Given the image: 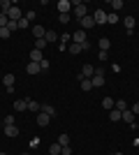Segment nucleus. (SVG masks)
Wrapping results in <instances>:
<instances>
[{"label": "nucleus", "mask_w": 139, "mask_h": 155, "mask_svg": "<svg viewBox=\"0 0 139 155\" xmlns=\"http://www.w3.org/2000/svg\"><path fill=\"white\" fill-rule=\"evenodd\" d=\"M130 111H132L134 116H139V102H134V104H132V107H130Z\"/></svg>", "instance_id": "nucleus-39"}, {"label": "nucleus", "mask_w": 139, "mask_h": 155, "mask_svg": "<svg viewBox=\"0 0 139 155\" xmlns=\"http://www.w3.org/2000/svg\"><path fill=\"white\" fill-rule=\"evenodd\" d=\"M114 155H123V153H114Z\"/></svg>", "instance_id": "nucleus-44"}, {"label": "nucleus", "mask_w": 139, "mask_h": 155, "mask_svg": "<svg viewBox=\"0 0 139 155\" xmlns=\"http://www.w3.org/2000/svg\"><path fill=\"white\" fill-rule=\"evenodd\" d=\"M134 118H137V116H134L132 111H130V109H125V111H123V116H121V120H125V123H130V125H132V123H134Z\"/></svg>", "instance_id": "nucleus-12"}, {"label": "nucleus", "mask_w": 139, "mask_h": 155, "mask_svg": "<svg viewBox=\"0 0 139 155\" xmlns=\"http://www.w3.org/2000/svg\"><path fill=\"white\" fill-rule=\"evenodd\" d=\"M109 7H111V12L118 14L121 9H123V0H111V2H109Z\"/></svg>", "instance_id": "nucleus-18"}, {"label": "nucleus", "mask_w": 139, "mask_h": 155, "mask_svg": "<svg viewBox=\"0 0 139 155\" xmlns=\"http://www.w3.org/2000/svg\"><path fill=\"white\" fill-rule=\"evenodd\" d=\"M91 84H93V88H102V86L107 84V79H104V74H102V70H95V77L91 79Z\"/></svg>", "instance_id": "nucleus-1"}, {"label": "nucleus", "mask_w": 139, "mask_h": 155, "mask_svg": "<svg viewBox=\"0 0 139 155\" xmlns=\"http://www.w3.org/2000/svg\"><path fill=\"white\" fill-rule=\"evenodd\" d=\"M44 39H46V44H53V42H58V35H56L53 30H46Z\"/></svg>", "instance_id": "nucleus-17"}, {"label": "nucleus", "mask_w": 139, "mask_h": 155, "mask_svg": "<svg viewBox=\"0 0 139 155\" xmlns=\"http://www.w3.org/2000/svg\"><path fill=\"white\" fill-rule=\"evenodd\" d=\"M7 23H9V19H7V14H2V12H0V28H5Z\"/></svg>", "instance_id": "nucleus-35"}, {"label": "nucleus", "mask_w": 139, "mask_h": 155, "mask_svg": "<svg viewBox=\"0 0 139 155\" xmlns=\"http://www.w3.org/2000/svg\"><path fill=\"white\" fill-rule=\"evenodd\" d=\"M23 16H26L28 21H35V12H33V9H30V12H26V14H23Z\"/></svg>", "instance_id": "nucleus-41"}, {"label": "nucleus", "mask_w": 139, "mask_h": 155, "mask_svg": "<svg viewBox=\"0 0 139 155\" xmlns=\"http://www.w3.org/2000/svg\"><path fill=\"white\" fill-rule=\"evenodd\" d=\"M121 116H123V114H121V111H116V109H111V111H109V120H111V123H118V120H121Z\"/></svg>", "instance_id": "nucleus-23"}, {"label": "nucleus", "mask_w": 139, "mask_h": 155, "mask_svg": "<svg viewBox=\"0 0 139 155\" xmlns=\"http://www.w3.org/2000/svg\"><path fill=\"white\" fill-rule=\"evenodd\" d=\"M93 19H95V26H104L107 23V12L104 9H95V12H93Z\"/></svg>", "instance_id": "nucleus-3"}, {"label": "nucleus", "mask_w": 139, "mask_h": 155, "mask_svg": "<svg viewBox=\"0 0 139 155\" xmlns=\"http://www.w3.org/2000/svg\"><path fill=\"white\" fill-rule=\"evenodd\" d=\"M123 23H125V30H134V23H137V21H134V16H125Z\"/></svg>", "instance_id": "nucleus-25"}, {"label": "nucleus", "mask_w": 139, "mask_h": 155, "mask_svg": "<svg viewBox=\"0 0 139 155\" xmlns=\"http://www.w3.org/2000/svg\"><path fill=\"white\" fill-rule=\"evenodd\" d=\"M40 111H44V114H46V116H56V109H53V107H51V104H42V109Z\"/></svg>", "instance_id": "nucleus-24"}, {"label": "nucleus", "mask_w": 139, "mask_h": 155, "mask_svg": "<svg viewBox=\"0 0 139 155\" xmlns=\"http://www.w3.org/2000/svg\"><path fill=\"white\" fill-rule=\"evenodd\" d=\"M98 46H100V51H109V46H111V42H109L107 37H102V39L98 42Z\"/></svg>", "instance_id": "nucleus-22"}, {"label": "nucleus", "mask_w": 139, "mask_h": 155, "mask_svg": "<svg viewBox=\"0 0 139 155\" xmlns=\"http://www.w3.org/2000/svg\"><path fill=\"white\" fill-rule=\"evenodd\" d=\"M72 39H74V44H84V42H88V37H86V30H74V35H72Z\"/></svg>", "instance_id": "nucleus-5"}, {"label": "nucleus", "mask_w": 139, "mask_h": 155, "mask_svg": "<svg viewBox=\"0 0 139 155\" xmlns=\"http://www.w3.org/2000/svg\"><path fill=\"white\" fill-rule=\"evenodd\" d=\"M33 35H35V39H42V37L46 35V30H44L42 26H33Z\"/></svg>", "instance_id": "nucleus-16"}, {"label": "nucleus", "mask_w": 139, "mask_h": 155, "mask_svg": "<svg viewBox=\"0 0 139 155\" xmlns=\"http://www.w3.org/2000/svg\"><path fill=\"white\" fill-rule=\"evenodd\" d=\"M9 35H12V30H9V28H0V37H2V39H7V37H9Z\"/></svg>", "instance_id": "nucleus-33"}, {"label": "nucleus", "mask_w": 139, "mask_h": 155, "mask_svg": "<svg viewBox=\"0 0 139 155\" xmlns=\"http://www.w3.org/2000/svg\"><path fill=\"white\" fill-rule=\"evenodd\" d=\"M16 26H19V30H26V28H30V21H28L26 16H23L21 21H16Z\"/></svg>", "instance_id": "nucleus-29"}, {"label": "nucleus", "mask_w": 139, "mask_h": 155, "mask_svg": "<svg viewBox=\"0 0 139 155\" xmlns=\"http://www.w3.org/2000/svg\"><path fill=\"white\" fill-rule=\"evenodd\" d=\"M5 137H19V127L16 125H5Z\"/></svg>", "instance_id": "nucleus-14"}, {"label": "nucleus", "mask_w": 139, "mask_h": 155, "mask_svg": "<svg viewBox=\"0 0 139 155\" xmlns=\"http://www.w3.org/2000/svg\"><path fill=\"white\" fill-rule=\"evenodd\" d=\"M114 109H116V111H121V114H123V111L127 109V104H125V100H116V104H114Z\"/></svg>", "instance_id": "nucleus-27"}, {"label": "nucleus", "mask_w": 139, "mask_h": 155, "mask_svg": "<svg viewBox=\"0 0 139 155\" xmlns=\"http://www.w3.org/2000/svg\"><path fill=\"white\" fill-rule=\"evenodd\" d=\"M28 109V100H14V111H26Z\"/></svg>", "instance_id": "nucleus-11"}, {"label": "nucleus", "mask_w": 139, "mask_h": 155, "mask_svg": "<svg viewBox=\"0 0 139 155\" xmlns=\"http://www.w3.org/2000/svg\"><path fill=\"white\" fill-rule=\"evenodd\" d=\"M7 19H9V21H21V19H23V14H21V9L16 5H12V9L7 12Z\"/></svg>", "instance_id": "nucleus-4"}, {"label": "nucleus", "mask_w": 139, "mask_h": 155, "mask_svg": "<svg viewBox=\"0 0 139 155\" xmlns=\"http://www.w3.org/2000/svg\"><path fill=\"white\" fill-rule=\"evenodd\" d=\"M26 72H28V74H40V63H28L26 65Z\"/></svg>", "instance_id": "nucleus-13"}, {"label": "nucleus", "mask_w": 139, "mask_h": 155, "mask_svg": "<svg viewBox=\"0 0 139 155\" xmlns=\"http://www.w3.org/2000/svg\"><path fill=\"white\" fill-rule=\"evenodd\" d=\"M42 60H44V53L40 49H33L30 51V63H42Z\"/></svg>", "instance_id": "nucleus-9"}, {"label": "nucleus", "mask_w": 139, "mask_h": 155, "mask_svg": "<svg viewBox=\"0 0 139 155\" xmlns=\"http://www.w3.org/2000/svg\"><path fill=\"white\" fill-rule=\"evenodd\" d=\"M7 28H9V30H19V26H16V21H9V23H7Z\"/></svg>", "instance_id": "nucleus-40"}, {"label": "nucleus", "mask_w": 139, "mask_h": 155, "mask_svg": "<svg viewBox=\"0 0 139 155\" xmlns=\"http://www.w3.org/2000/svg\"><path fill=\"white\" fill-rule=\"evenodd\" d=\"M44 46H46V39L42 37V39H35V46H33V49H40V51H42Z\"/></svg>", "instance_id": "nucleus-32"}, {"label": "nucleus", "mask_w": 139, "mask_h": 155, "mask_svg": "<svg viewBox=\"0 0 139 155\" xmlns=\"http://www.w3.org/2000/svg\"><path fill=\"white\" fill-rule=\"evenodd\" d=\"M42 109V104L40 102H35V100H28V111H35V114H40Z\"/></svg>", "instance_id": "nucleus-19"}, {"label": "nucleus", "mask_w": 139, "mask_h": 155, "mask_svg": "<svg viewBox=\"0 0 139 155\" xmlns=\"http://www.w3.org/2000/svg\"><path fill=\"white\" fill-rule=\"evenodd\" d=\"M49 65H51V60H46V58H44V60L40 63V70H42V72H46V70H49Z\"/></svg>", "instance_id": "nucleus-36"}, {"label": "nucleus", "mask_w": 139, "mask_h": 155, "mask_svg": "<svg viewBox=\"0 0 139 155\" xmlns=\"http://www.w3.org/2000/svg\"><path fill=\"white\" fill-rule=\"evenodd\" d=\"M2 123H5V125H14V116H5V118H2Z\"/></svg>", "instance_id": "nucleus-38"}, {"label": "nucleus", "mask_w": 139, "mask_h": 155, "mask_svg": "<svg viewBox=\"0 0 139 155\" xmlns=\"http://www.w3.org/2000/svg\"><path fill=\"white\" fill-rule=\"evenodd\" d=\"M70 9H72V2H70V0H60L58 2V12L60 14H70Z\"/></svg>", "instance_id": "nucleus-8"}, {"label": "nucleus", "mask_w": 139, "mask_h": 155, "mask_svg": "<svg viewBox=\"0 0 139 155\" xmlns=\"http://www.w3.org/2000/svg\"><path fill=\"white\" fill-rule=\"evenodd\" d=\"M81 74H84V79H93L95 77V67H93V65H84V70H81Z\"/></svg>", "instance_id": "nucleus-10"}, {"label": "nucleus", "mask_w": 139, "mask_h": 155, "mask_svg": "<svg viewBox=\"0 0 139 155\" xmlns=\"http://www.w3.org/2000/svg\"><path fill=\"white\" fill-rule=\"evenodd\" d=\"M14 81H16V79H14V74H5V77H2V84H5V88H12Z\"/></svg>", "instance_id": "nucleus-20"}, {"label": "nucleus", "mask_w": 139, "mask_h": 155, "mask_svg": "<svg viewBox=\"0 0 139 155\" xmlns=\"http://www.w3.org/2000/svg\"><path fill=\"white\" fill-rule=\"evenodd\" d=\"M107 23H118V14L116 12H107Z\"/></svg>", "instance_id": "nucleus-28"}, {"label": "nucleus", "mask_w": 139, "mask_h": 155, "mask_svg": "<svg viewBox=\"0 0 139 155\" xmlns=\"http://www.w3.org/2000/svg\"><path fill=\"white\" fill-rule=\"evenodd\" d=\"M21 155H28V153H21Z\"/></svg>", "instance_id": "nucleus-46"}, {"label": "nucleus", "mask_w": 139, "mask_h": 155, "mask_svg": "<svg viewBox=\"0 0 139 155\" xmlns=\"http://www.w3.org/2000/svg\"><path fill=\"white\" fill-rule=\"evenodd\" d=\"M114 104H116V100H111V97H102V109L111 111V109H114Z\"/></svg>", "instance_id": "nucleus-15"}, {"label": "nucleus", "mask_w": 139, "mask_h": 155, "mask_svg": "<svg viewBox=\"0 0 139 155\" xmlns=\"http://www.w3.org/2000/svg\"><path fill=\"white\" fill-rule=\"evenodd\" d=\"M58 143L60 146H70V137L67 134H58Z\"/></svg>", "instance_id": "nucleus-31"}, {"label": "nucleus", "mask_w": 139, "mask_h": 155, "mask_svg": "<svg viewBox=\"0 0 139 155\" xmlns=\"http://www.w3.org/2000/svg\"><path fill=\"white\" fill-rule=\"evenodd\" d=\"M9 9H12V2H9V0H0V12L7 14Z\"/></svg>", "instance_id": "nucleus-26"}, {"label": "nucleus", "mask_w": 139, "mask_h": 155, "mask_svg": "<svg viewBox=\"0 0 139 155\" xmlns=\"http://www.w3.org/2000/svg\"><path fill=\"white\" fill-rule=\"evenodd\" d=\"M58 21H60V23H70V14H60Z\"/></svg>", "instance_id": "nucleus-37"}, {"label": "nucleus", "mask_w": 139, "mask_h": 155, "mask_svg": "<svg viewBox=\"0 0 139 155\" xmlns=\"http://www.w3.org/2000/svg\"><path fill=\"white\" fill-rule=\"evenodd\" d=\"M49 153H51V155H60V153H63V146H60L58 141L51 143V146H49Z\"/></svg>", "instance_id": "nucleus-21"}, {"label": "nucleus", "mask_w": 139, "mask_h": 155, "mask_svg": "<svg viewBox=\"0 0 139 155\" xmlns=\"http://www.w3.org/2000/svg\"><path fill=\"white\" fill-rule=\"evenodd\" d=\"M60 155H72V148H70V146H63V153Z\"/></svg>", "instance_id": "nucleus-42"}, {"label": "nucleus", "mask_w": 139, "mask_h": 155, "mask_svg": "<svg viewBox=\"0 0 139 155\" xmlns=\"http://www.w3.org/2000/svg\"><path fill=\"white\" fill-rule=\"evenodd\" d=\"M70 53H72V56L81 53V46H79V44H70Z\"/></svg>", "instance_id": "nucleus-34"}, {"label": "nucleus", "mask_w": 139, "mask_h": 155, "mask_svg": "<svg viewBox=\"0 0 139 155\" xmlns=\"http://www.w3.org/2000/svg\"><path fill=\"white\" fill-rule=\"evenodd\" d=\"M79 26H81V30H91V28H95V19H93V14L79 19Z\"/></svg>", "instance_id": "nucleus-2"}, {"label": "nucleus", "mask_w": 139, "mask_h": 155, "mask_svg": "<svg viewBox=\"0 0 139 155\" xmlns=\"http://www.w3.org/2000/svg\"><path fill=\"white\" fill-rule=\"evenodd\" d=\"M81 91H93V84H91V79H84V81H81Z\"/></svg>", "instance_id": "nucleus-30"}, {"label": "nucleus", "mask_w": 139, "mask_h": 155, "mask_svg": "<svg viewBox=\"0 0 139 155\" xmlns=\"http://www.w3.org/2000/svg\"><path fill=\"white\" fill-rule=\"evenodd\" d=\"M74 16L77 19H84V16H88V7L81 2V5H74Z\"/></svg>", "instance_id": "nucleus-6"}, {"label": "nucleus", "mask_w": 139, "mask_h": 155, "mask_svg": "<svg viewBox=\"0 0 139 155\" xmlns=\"http://www.w3.org/2000/svg\"><path fill=\"white\" fill-rule=\"evenodd\" d=\"M49 123H51V116H46L44 111H40V114H37V125H40V127H46Z\"/></svg>", "instance_id": "nucleus-7"}, {"label": "nucleus", "mask_w": 139, "mask_h": 155, "mask_svg": "<svg viewBox=\"0 0 139 155\" xmlns=\"http://www.w3.org/2000/svg\"><path fill=\"white\" fill-rule=\"evenodd\" d=\"M0 155H7V153H0Z\"/></svg>", "instance_id": "nucleus-45"}, {"label": "nucleus", "mask_w": 139, "mask_h": 155, "mask_svg": "<svg viewBox=\"0 0 139 155\" xmlns=\"http://www.w3.org/2000/svg\"><path fill=\"white\" fill-rule=\"evenodd\" d=\"M81 46V51H88V49H91V42H84V44H79Z\"/></svg>", "instance_id": "nucleus-43"}]
</instances>
